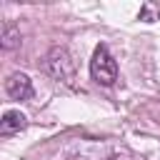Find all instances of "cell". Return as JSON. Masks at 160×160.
<instances>
[{"label":"cell","mask_w":160,"mask_h":160,"mask_svg":"<svg viewBox=\"0 0 160 160\" xmlns=\"http://www.w3.org/2000/svg\"><path fill=\"white\" fill-rule=\"evenodd\" d=\"M40 70H42L45 75H50L52 80H58V82L72 85L75 72H78V65H75V58L70 55L68 48L55 45V48H50V50L42 55V60H40Z\"/></svg>","instance_id":"7a4b0ae2"},{"label":"cell","mask_w":160,"mask_h":160,"mask_svg":"<svg viewBox=\"0 0 160 160\" xmlns=\"http://www.w3.org/2000/svg\"><path fill=\"white\" fill-rule=\"evenodd\" d=\"M68 160H112L120 155L118 145L110 140H92V138H75L62 148Z\"/></svg>","instance_id":"6da1fadb"},{"label":"cell","mask_w":160,"mask_h":160,"mask_svg":"<svg viewBox=\"0 0 160 160\" xmlns=\"http://www.w3.org/2000/svg\"><path fill=\"white\" fill-rule=\"evenodd\" d=\"M5 92L10 100H28L32 95V82L25 72H12L5 80Z\"/></svg>","instance_id":"277c9868"},{"label":"cell","mask_w":160,"mask_h":160,"mask_svg":"<svg viewBox=\"0 0 160 160\" xmlns=\"http://www.w3.org/2000/svg\"><path fill=\"white\" fill-rule=\"evenodd\" d=\"M112 160H128V158H120V155H118V158H112Z\"/></svg>","instance_id":"52a82bcc"},{"label":"cell","mask_w":160,"mask_h":160,"mask_svg":"<svg viewBox=\"0 0 160 160\" xmlns=\"http://www.w3.org/2000/svg\"><path fill=\"white\" fill-rule=\"evenodd\" d=\"M25 125H28V118L20 110H8L2 112V120H0V135H15L25 130Z\"/></svg>","instance_id":"5b68a950"},{"label":"cell","mask_w":160,"mask_h":160,"mask_svg":"<svg viewBox=\"0 0 160 160\" xmlns=\"http://www.w3.org/2000/svg\"><path fill=\"white\" fill-rule=\"evenodd\" d=\"M90 75L98 85H112L118 80V62L112 60L110 50L105 45H98L95 52H92V60H90Z\"/></svg>","instance_id":"3957f363"},{"label":"cell","mask_w":160,"mask_h":160,"mask_svg":"<svg viewBox=\"0 0 160 160\" xmlns=\"http://www.w3.org/2000/svg\"><path fill=\"white\" fill-rule=\"evenodd\" d=\"M0 45H2V50H15V48L20 45V28H18L12 20H5V22H2Z\"/></svg>","instance_id":"8992f818"}]
</instances>
